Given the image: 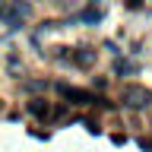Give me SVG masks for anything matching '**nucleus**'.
<instances>
[{
    "label": "nucleus",
    "instance_id": "obj_1",
    "mask_svg": "<svg viewBox=\"0 0 152 152\" xmlns=\"http://www.w3.org/2000/svg\"><path fill=\"white\" fill-rule=\"evenodd\" d=\"M121 102L127 104V108H133V111H140V108H149V104H152V92L146 89V86H136V83H130V86H124Z\"/></svg>",
    "mask_w": 152,
    "mask_h": 152
},
{
    "label": "nucleus",
    "instance_id": "obj_2",
    "mask_svg": "<svg viewBox=\"0 0 152 152\" xmlns=\"http://www.w3.org/2000/svg\"><path fill=\"white\" fill-rule=\"evenodd\" d=\"M28 16H32V3H28V0H13V3H7V7L0 10V19H3L10 28H16L19 22H26Z\"/></svg>",
    "mask_w": 152,
    "mask_h": 152
},
{
    "label": "nucleus",
    "instance_id": "obj_3",
    "mask_svg": "<svg viewBox=\"0 0 152 152\" xmlns=\"http://www.w3.org/2000/svg\"><path fill=\"white\" fill-rule=\"evenodd\" d=\"M60 89V95H64L70 104H95L98 98H95L92 92H86V89H73V86H57Z\"/></svg>",
    "mask_w": 152,
    "mask_h": 152
},
{
    "label": "nucleus",
    "instance_id": "obj_4",
    "mask_svg": "<svg viewBox=\"0 0 152 152\" xmlns=\"http://www.w3.org/2000/svg\"><path fill=\"white\" fill-rule=\"evenodd\" d=\"M140 73V64L136 60H127V57H117L114 60V76H136Z\"/></svg>",
    "mask_w": 152,
    "mask_h": 152
},
{
    "label": "nucleus",
    "instance_id": "obj_5",
    "mask_svg": "<svg viewBox=\"0 0 152 152\" xmlns=\"http://www.w3.org/2000/svg\"><path fill=\"white\" fill-rule=\"evenodd\" d=\"M70 60H73L76 66H92L95 64V51H92V48H79V51L70 54Z\"/></svg>",
    "mask_w": 152,
    "mask_h": 152
},
{
    "label": "nucleus",
    "instance_id": "obj_6",
    "mask_svg": "<svg viewBox=\"0 0 152 152\" xmlns=\"http://www.w3.org/2000/svg\"><path fill=\"white\" fill-rule=\"evenodd\" d=\"M79 22H89V26L102 22V10H86V13H79Z\"/></svg>",
    "mask_w": 152,
    "mask_h": 152
},
{
    "label": "nucleus",
    "instance_id": "obj_7",
    "mask_svg": "<svg viewBox=\"0 0 152 152\" xmlns=\"http://www.w3.org/2000/svg\"><path fill=\"white\" fill-rule=\"evenodd\" d=\"M28 111L38 114V117H45V114H48V104L41 102V98H35V102H28Z\"/></svg>",
    "mask_w": 152,
    "mask_h": 152
},
{
    "label": "nucleus",
    "instance_id": "obj_8",
    "mask_svg": "<svg viewBox=\"0 0 152 152\" xmlns=\"http://www.w3.org/2000/svg\"><path fill=\"white\" fill-rule=\"evenodd\" d=\"M127 7H130V10H140V7H142V0H127Z\"/></svg>",
    "mask_w": 152,
    "mask_h": 152
},
{
    "label": "nucleus",
    "instance_id": "obj_9",
    "mask_svg": "<svg viewBox=\"0 0 152 152\" xmlns=\"http://www.w3.org/2000/svg\"><path fill=\"white\" fill-rule=\"evenodd\" d=\"M3 7H7V3H3V0H0V10H3Z\"/></svg>",
    "mask_w": 152,
    "mask_h": 152
}]
</instances>
